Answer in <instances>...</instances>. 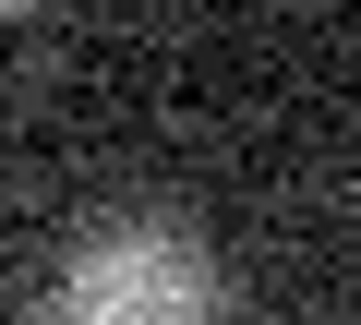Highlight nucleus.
<instances>
[{
  "label": "nucleus",
  "instance_id": "obj_1",
  "mask_svg": "<svg viewBox=\"0 0 361 325\" xmlns=\"http://www.w3.org/2000/svg\"><path fill=\"white\" fill-rule=\"evenodd\" d=\"M49 325H217V265L205 241H180V229H97L61 289H49Z\"/></svg>",
  "mask_w": 361,
  "mask_h": 325
}]
</instances>
